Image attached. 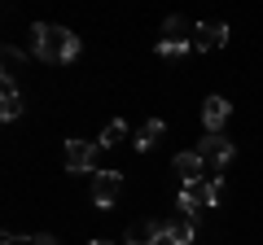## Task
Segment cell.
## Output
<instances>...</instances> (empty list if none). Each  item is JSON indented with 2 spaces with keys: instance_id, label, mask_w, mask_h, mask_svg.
Segmentation results:
<instances>
[{
  "instance_id": "cell-4",
  "label": "cell",
  "mask_w": 263,
  "mask_h": 245,
  "mask_svg": "<svg viewBox=\"0 0 263 245\" xmlns=\"http://www.w3.org/2000/svg\"><path fill=\"white\" fill-rule=\"evenodd\" d=\"M228 44V27L224 22H197L193 27V53H215Z\"/></svg>"
},
{
  "instance_id": "cell-6",
  "label": "cell",
  "mask_w": 263,
  "mask_h": 245,
  "mask_svg": "<svg viewBox=\"0 0 263 245\" xmlns=\"http://www.w3.org/2000/svg\"><path fill=\"white\" fill-rule=\"evenodd\" d=\"M123 241L127 245H162L167 241V223H158V219H136Z\"/></svg>"
},
{
  "instance_id": "cell-14",
  "label": "cell",
  "mask_w": 263,
  "mask_h": 245,
  "mask_svg": "<svg viewBox=\"0 0 263 245\" xmlns=\"http://www.w3.org/2000/svg\"><path fill=\"white\" fill-rule=\"evenodd\" d=\"M123 136H127V122H123V118H114L110 127L101 132V140H97V149H114V145H119Z\"/></svg>"
},
{
  "instance_id": "cell-16",
  "label": "cell",
  "mask_w": 263,
  "mask_h": 245,
  "mask_svg": "<svg viewBox=\"0 0 263 245\" xmlns=\"http://www.w3.org/2000/svg\"><path fill=\"white\" fill-rule=\"evenodd\" d=\"M184 31H189V22L180 18V13H171V18L162 22V35H167V39H184Z\"/></svg>"
},
{
  "instance_id": "cell-15",
  "label": "cell",
  "mask_w": 263,
  "mask_h": 245,
  "mask_svg": "<svg viewBox=\"0 0 263 245\" xmlns=\"http://www.w3.org/2000/svg\"><path fill=\"white\" fill-rule=\"evenodd\" d=\"M176 206H180V215H184V219H197L202 210H206V206H202V201H197L189 189H180V193H176Z\"/></svg>"
},
{
  "instance_id": "cell-17",
  "label": "cell",
  "mask_w": 263,
  "mask_h": 245,
  "mask_svg": "<svg viewBox=\"0 0 263 245\" xmlns=\"http://www.w3.org/2000/svg\"><path fill=\"white\" fill-rule=\"evenodd\" d=\"M0 57H5V75H13V66H22V53H18L13 44H5V48H0Z\"/></svg>"
},
{
  "instance_id": "cell-5",
  "label": "cell",
  "mask_w": 263,
  "mask_h": 245,
  "mask_svg": "<svg viewBox=\"0 0 263 245\" xmlns=\"http://www.w3.org/2000/svg\"><path fill=\"white\" fill-rule=\"evenodd\" d=\"M97 167V145L92 140H66V171L70 175H84Z\"/></svg>"
},
{
  "instance_id": "cell-9",
  "label": "cell",
  "mask_w": 263,
  "mask_h": 245,
  "mask_svg": "<svg viewBox=\"0 0 263 245\" xmlns=\"http://www.w3.org/2000/svg\"><path fill=\"white\" fill-rule=\"evenodd\" d=\"M0 92H5V105H0V118L13 122L22 114V92H18V79L13 75H0Z\"/></svg>"
},
{
  "instance_id": "cell-13",
  "label": "cell",
  "mask_w": 263,
  "mask_h": 245,
  "mask_svg": "<svg viewBox=\"0 0 263 245\" xmlns=\"http://www.w3.org/2000/svg\"><path fill=\"white\" fill-rule=\"evenodd\" d=\"M193 53V39H158V57H189Z\"/></svg>"
},
{
  "instance_id": "cell-8",
  "label": "cell",
  "mask_w": 263,
  "mask_h": 245,
  "mask_svg": "<svg viewBox=\"0 0 263 245\" xmlns=\"http://www.w3.org/2000/svg\"><path fill=\"white\" fill-rule=\"evenodd\" d=\"M171 167H176V175L184 179V184H197V179L206 175V162H202V153H197V149L176 153V162H171Z\"/></svg>"
},
{
  "instance_id": "cell-3",
  "label": "cell",
  "mask_w": 263,
  "mask_h": 245,
  "mask_svg": "<svg viewBox=\"0 0 263 245\" xmlns=\"http://www.w3.org/2000/svg\"><path fill=\"white\" fill-rule=\"evenodd\" d=\"M119 197H123V171H97V179H92V201H97L101 210H110Z\"/></svg>"
},
{
  "instance_id": "cell-12",
  "label": "cell",
  "mask_w": 263,
  "mask_h": 245,
  "mask_svg": "<svg viewBox=\"0 0 263 245\" xmlns=\"http://www.w3.org/2000/svg\"><path fill=\"white\" fill-rule=\"evenodd\" d=\"M162 245H193V219H176L167 223V241Z\"/></svg>"
},
{
  "instance_id": "cell-18",
  "label": "cell",
  "mask_w": 263,
  "mask_h": 245,
  "mask_svg": "<svg viewBox=\"0 0 263 245\" xmlns=\"http://www.w3.org/2000/svg\"><path fill=\"white\" fill-rule=\"evenodd\" d=\"M31 245H57V236H48V232H40V236H31Z\"/></svg>"
},
{
  "instance_id": "cell-10",
  "label": "cell",
  "mask_w": 263,
  "mask_h": 245,
  "mask_svg": "<svg viewBox=\"0 0 263 245\" xmlns=\"http://www.w3.org/2000/svg\"><path fill=\"white\" fill-rule=\"evenodd\" d=\"M189 193H193L202 206H215L219 197H224V175H206V179H197V184H184Z\"/></svg>"
},
{
  "instance_id": "cell-11",
  "label": "cell",
  "mask_w": 263,
  "mask_h": 245,
  "mask_svg": "<svg viewBox=\"0 0 263 245\" xmlns=\"http://www.w3.org/2000/svg\"><path fill=\"white\" fill-rule=\"evenodd\" d=\"M162 136H167V122H162V118H149V122L141 127V132L132 136V145H136V153H149L154 145L162 140Z\"/></svg>"
},
{
  "instance_id": "cell-19",
  "label": "cell",
  "mask_w": 263,
  "mask_h": 245,
  "mask_svg": "<svg viewBox=\"0 0 263 245\" xmlns=\"http://www.w3.org/2000/svg\"><path fill=\"white\" fill-rule=\"evenodd\" d=\"M92 245H110V241H92Z\"/></svg>"
},
{
  "instance_id": "cell-2",
  "label": "cell",
  "mask_w": 263,
  "mask_h": 245,
  "mask_svg": "<svg viewBox=\"0 0 263 245\" xmlns=\"http://www.w3.org/2000/svg\"><path fill=\"white\" fill-rule=\"evenodd\" d=\"M197 153L206 162V175H224V167L237 158V145L228 140V136H206V140L197 145Z\"/></svg>"
},
{
  "instance_id": "cell-7",
  "label": "cell",
  "mask_w": 263,
  "mask_h": 245,
  "mask_svg": "<svg viewBox=\"0 0 263 245\" xmlns=\"http://www.w3.org/2000/svg\"><path fill=\"white\" fill-rule=\"evenodd\" d=\"M228 114H233V105H228L224 96H206V101H202V127H206L211 136H219V127L228 122Z\"/></svg>"
},
{
  "instance_id": "cell-1",
  "label": "cell",
  "mask_w": 263,
  "mask_h": 245,
  "mask_svg": "<svg viewBox=\"0 0 263 245\" xmlns=\"http://www.w3.org/2000/svg\"><path fill=\"white\" fill-rule=\"evenodd\" d=\"M31 53L40 57V62H75L79 57V35L75 31L57 27V22H35L31 27Z\"/></svg>"
}]
</instances>
